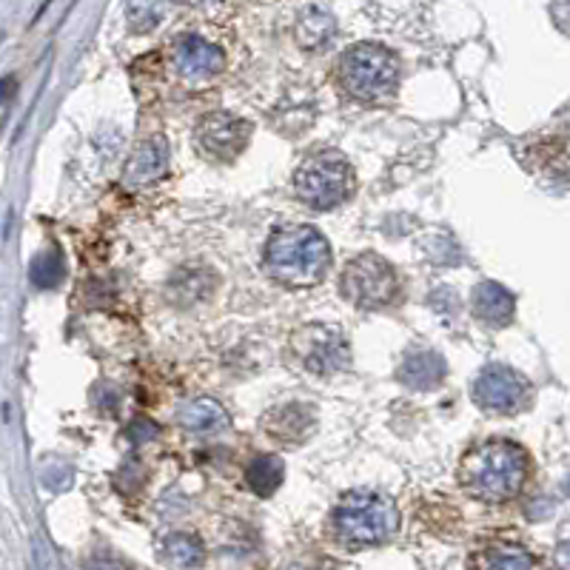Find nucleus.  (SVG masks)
<instances>
[{
    "mask_svg": "<svg viewBox=\"0 0 570 570\" xmlns=\"http://www.w3.org/2000/svg\"><path fill=\"white\" fill-rule=\"evenodd\" d=\"M528 480V454L513 442H488L462 462L460 482L476 499L508 502Z\"/></svg>",
    "mask_w": 570,
    "mask_h": 570,
    "instance_id": "1",
    "label": "nucleus"
},
{
    "mask_svg": "<svg viewBox=\"0 0 570 570\" xmlns=\"http://www.w3.org/2000/svg\"><path fill=\"white\" fill-rule=\"evenodd\" d=\"M331 266V248L317 228L288 226L272 234L266 268L274 279L294 288L317 285Z\"/></svg>",
    "mask_w": 570,
    "mask_h": 570,
    "instance_id": "2",
    "label": "nucleus"
},
{
    "mask_svg": "<svg viewBox=\"0 0 570 570\" xmlns=\"http://www.w3.org/2000/svg\"><path fill=\"white\" fill-rule=\"evenodd\" d=\"M396 522H400V513L394 502L371 491L348 493L334 511V533L348 548L385 542L396 531Z\"/></svg>",
    "mask_w": 570,
    "mask_h": 570,
    "instance_id": "3",
    "label": "nucleus"
},
{
    "mask_svg": "<svg viewBox=\"0 0 570 570\" xmlns=\"http://www.w3.org/2000/svg\"><path fill=\"white\" fill-rule=\"evenodd\" d=\"M400 78L394 52L380 43H360L340 60V83L360 100H376L391 95Z\"/></svg>",
    "mask_w": 570,
    "mask_h": 570,
    "instance_id": "4",
    "label": "nucleus"
},
{
    "mask_svg": "<svg viewBox=\"0 0 570 570\" xmlns=\"http://www.w3.org/2000/svg\"><path fill=\"white\" fill-rule=\"evenodd\" d=\"M294 188H297V197L305 206L317 208V212L337 208L354 191V169L343 155H334V151L314 155L297 169Z\"/></svg>",
    "mask_w": 570,
    "mask_h": 570,
    "instance_id": "5",
    "label": "nucleus"
},
{
    "mask_svg": "<svg viewBox=\"0 0 570 570\" xmlns=\"http://www.w3.org/2000/svg\"><path fill=\"white\" fill-rule=\"evenodd\" d=\"M343 294L360 308H383L391 305L400 294V279H396L394 266L380 254H360L345 266L343 279Z\"/></svg>",
    "mask_w": 570,
    "mask_h": 570,
    "instance_id": "6",
    "label": "nucleus"
},
{
    "mask_svg": "<svg viewBox=\"0 0 570 570\" xmlns=\"http://www.w3.org/2000/svg\"><path fill=\"white\" fill-rule=\"evenodd\" d=\"M476 405L493 414H517L531 400V383L508 365H491L473 383Z\"/></svg>",
    "mask_w": 570,
    "mask_h": 570,
    "instance_id": "7",
    "label": "nucleus"
},
{
    "mask_svg": "<svg viewBox=\"0 0 570 570\" xmlns=\"http://www.w3.org/2000/svg\"><path fill=\"white\" fill-rule=\"evenodd\" d=\"M294 351H297L303 368L314 371V374L343 371L351 360L348 340L340 331L323 328V325L299 331L297 337H294Z\"/></svg>",
    "mask_w": 570,
    "mask_h": 570,
    "instance_id": "8",
    "label": "nucleus"
},
{
    "mask_svg": "<svg viewBox=\"0 0 570 570\" xmlns=\"http://www.w3.org/2000/svg\"><path fill=\"white\" fill-rule=\"evenodd\" d=\"M252 140V124L228 111H214L197 126V142L214 160H234Z\"/></svg>",
    "mask_w": 570,
    "mask_h": 570,
    "instance_id": "9",
    "label": "nucleus"
},
{
    "mask_svg": "<svg viewBox=\"0 0 570 570\" xmlns=\"http://www.w3.org/2000/svg\"><path fill=\"white\" fill-rule=\"evenodd\" d=\"M171 66L186 80H206L226 66V55L200 35H183L171 52Z\"/></svg>",
    "mask_w": 570,
    "mask_h": 570,
    "instance_id": "10",
    "label": "nucleus"
},
{
    "mask_svg": "<svg viewBox=\"0 0 570 570\" xmlns=\"http://www.w3.org/2000/svg\"><path fill=\"white\" fill-rule=\"evenodd\" d=\"M166 169H169V142L163 137H149L131 155L129 166H126V183L135 188L149 186V183L160 180Z\"/></svg>",
    "mask_w": 570,
    "mask_h": 570,
    "instance_id": "11",
    "label": "nucleus"
},
{
    "mask_svg": "<svg viewBox=\"0 0 570 570\" xmlns=\"http://www.w3.org/2000/svg\"><path fill=\"white\" fill-rule=\"evenodd\" d=\"M177 420H180V425L186 431H191L197 436H217L223 431H228V425H232L228 411L217 400H208V396L186 402L180 414H177Z\"/></svg>",
    "mask_w": 570,
    "mask_h": 570,
    "instance_id": "12",
    "label": "nucleus"
},
{
    "mask_svg": "<svg viewBox=\"0 0 570 570\" xmlns=\"http://www.w3.org/2000/svg\"><path fill=\"white\" fill-rule=\"evenodd\" d=\"M266 431L274 440L285 442V445H297L305 436L314 431V414L308 405H299V402H292V405H283V409L272 411L266 416Z\"/></svg>",
    "mask_w": 570,
    "mask_h": 570,
    "instance_id": "13",
    "label": "nucleus"
},
{
    "mask_svg": "<svg viewBox=\"0 0 570 570\" xmlns=\"http://www.w3.org/2000/svg\"><path fill=\"white\" fill-rule=\"evenodd\" d=\"M473 312L491 328H502L513 320V297L497 283H482L473 292Z\"/></svg>",
    "mask_w": 570,
    "mask_h": 570,
    "instance_id": "14",
    "label": "nucleus"
},
{
    "mask_svg": "<svg viewBox=\"0 0 570 570\" xmlns=\"http://www.w3.org/2000/svg\"><path fill=\"white\" fill-rule=\"evenodd\" d=\"M442 376H445V363H442V356L434 354V351H416L400 368L402 383L416 391L436 389Z\"/></svg>",
    "mask_w": 570,
    "mask_h": 570,
    "instance_id": "15",
    "label": "nucleus"
},
{
    "mask_svg": "<svg viewBox=\"0 0 570 570\" xmlns=\"http://www.w3.org/2000/svg\"><path fill=\"white\" fill-rule=\"evenodd\" d=\"M163 562L169 570H197L206 559L200 539L191 533H169L163 542Z\"/></svg>",
    "mask_w": 570,
    "mask_h": 570,
    "instance_id": "16",
    "label": "nucleus"
},
{
    "mask_svg": "<svg viewBox=\"0 0 570 570\" xmlns=\"http://www.w3.org/2000/svg\"><path fill=\"white\" fill-rule=\"evenodd\" d=\"M476 570H539V562L519 544H491L476 557Z\"/></svg>",
    "mask_w": 570,
    "mask_h": 570,
    "instance_id": "17",
    "label": "nucleus"
},
{
    "mask_svg": "<svg viewBox=\"0 0 570 570\" xmlns=\"http://www.w3.org/2000/svg\"><path fill=\"white\" fill-rule=\"evenodd\" d=\"M337 32V23L323 9H305L297 20V40L303 49H323Z\"/></svg>",
    "mask_w": 570,
    "mask_h": 570,
    "instance_id": "18",
    "label": "nucleus"
},
{
    "mask_svg": "<svg viewBox=\"0 0 570 570\" xmlns=\"http://www.w3.org/2000/svg\"><path fill=\"white\" fill-rule=\"evenodd\" d=\"M246 480L254 493H259V497H272L279 488V482H283V462H279L277 456H257V460L248 465Z\"/></svg>",
    "mask_w": 570,
    "mask_h": 570,
    "instance_id": "19",
    "label": "nucleus"
},
{
    "mask_svg": "<svg viewBox=\"0 0 570 570\" xmlns=\"http://www.w3.org/2000/svg\"><path fill=\"white\" fill-rule=\"evenodd\" d=\"M32 283L40 288H55L63 279V257L58 252H43L32 259Z\"/></svg>",
    "mask_w": 570,
    "mask_h": 570,
    "instance_id": "20",
    "label": "nucleus"
}]
</instances>
